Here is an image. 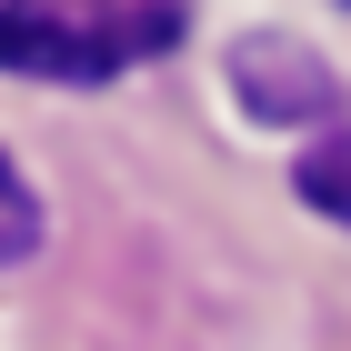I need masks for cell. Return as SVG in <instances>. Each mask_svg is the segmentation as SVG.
<instances>
[{"instance_id":"1","label":"cell","mask_w":351,"mask_h":351,"mask_svg":"<svg viewBox=\"0 0 351 351\" xmlns=\"http://www.w3.org/2000/svg\"><path fill=\"white\" fill-rule=\"evenodd\" d=\"M181 40V10L161 0H131V10H90V0H60V10H0V71L21 81H60L90 90L131 60H161Z\"/></svg>"},{"instance_id":"3","label":"cell","mask_w":351,"mask_h":351,"mask_svg":"<svg viewBox=\"0 0 351 351\" xmlns=\"http://www.w3.org/2000/svg\"><path fill=\"white\" fill-rule=\"evenodd\" d=\"M301 201H311V211H331V221H351V121L331 141H311V151H301Z\"/></svg>"},{"instance_id":"2","label":"cell","mask_w":351,"mask_h":351,"mask_svg":"<svg viewBox=\"0 0 351 351\" xmlns=\"http://www.w3.org/2000/svg\"><path fill=\"white\" fill-rule=\"evenodd\" d=\"M231 71H241V101L261 110V121H311V110H331V71L301 40H281V30H251L241 51H231Z\"/></svg>"},{"instance_id":"4","label":"cell","mask_w":351,"mask_h":351,"mask_svg":"<svg viewBox=\"0 0 351 351\" xmlns=\"http://www.w3.org/2000/svg\"><path fill=\"white\" fill-rule=\"evenodd\" d=\"M30 251H40V191L10 171V151H0V271L30 261Z\"/></svg>"}]
</instances>
